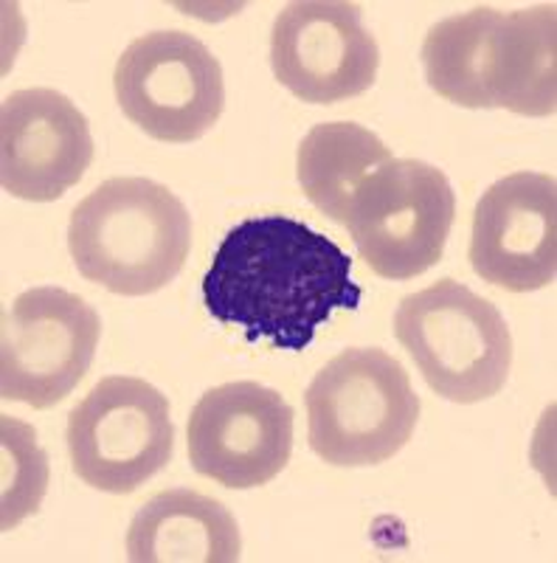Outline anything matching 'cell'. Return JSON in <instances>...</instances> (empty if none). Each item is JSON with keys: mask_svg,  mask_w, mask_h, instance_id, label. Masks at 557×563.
<instances>
[{"mask_svg": "<svg viewBox=\"0 0 557 563\" xmlns=\"http://www.w3.org/2000/svg\"><path fill=\"white\" fill-rule=\"evenodd\" d=\"M360 296L346 251L282 214L234 225L203 276L212 319L243 330L250 344L270 339L290 352L308 350L333 310H358Z\"/></svg>", "mask_w": 557, "mask_h": 563, "instance_id": "obj_1", "label": "cell"}, {"mask_svg": "<svg viewBox=\"0 0 557 563\" xmlns=\"http://www.w3.org/2000/svg\"><path fill=\"white\" fill-rule=\"evenodd\" d=\"M431 90L459 108L519 115L557 110V14L552 3L519 12L476 7L439 20L423 43Z\"/></svg>", "mask_w": 557, "mask_h": 563, "instance_id": "obj_2", "label": "cell"}, {"mask_svg": "<svg viewBox=\"0 0 557 563\" xmlns=\"http://www.w3.org/2000/svg\"><path fill=\"white\" fill-rule=\"evenodd\" d=\"M79 274L119 296L167 288L192 249V218L167 186L149 178H110L68 223Z\"/></svg>", "mask_w": 557, "mask_h": 563, "instance_id": "obj_3", "label": "cell"}, {"mask_svg": "<svg viewBox=\"0 0 557 563\" xmlns=\"http://www.w3.org/2000/svg\"><path fill=\"white\" fill-rule=\"evenodd\" d=\"M304 404L310 449L335 467L391 460L405 449L420 420V397L409 372L378 346L335 355L308 386Z\"/></svg>", "mask_w": 557, "mask_h": 563, "instance_id": "obj_4", "label": "cell"}, {"mask_svg": "<svg viewBox=\"0 0 557 563\" xmlns=\"http://www.w3.org/2000/svg\"><path fill=\"white\" fill-rule=\"evenodd\" d=\"M394 335L425 384L450 404H481L504 389L513 366V339L493 301L454 279L405 296L394 313Z\"/></svg>", "mask_w": 557, "mask_h": 563, "instance_id": "obj_5", "label": "cell"}, {"mask_svg": "<svg viewBox=\"0 0 557 563\" xmlns=\"http://www.w3.org/2000/svg\"><path fill=\"white\" fill-rule=\"evenodd\" d=\"M454 220L456 195L443 169L416 158H394L366 180L346 229L375 274L405 282L443 260Z\"/></svg>", "mask_w": 557, "mask_h": 563, "instance_id": "obj_6", "label": "cell"}, {"mask_svg": "<svg viewBox=\"0 0 557 563\" xmlns=\"http://www.w3.org/2000/svg\"><path fill=\"white\" fill-rule=\"evenodd\" d=\"M74 474L102 493H133L167 467L175 426L167 395L130 375H110L68 417Z\"/></svg>", "mask_w": 557, "mask_h": 563, "instance_id": "obj_7", "label": "cell"}, {"mask_svg": "<svg viewBox=\"0 0 557 563\" xmlns=\"http://www.w3.org/2000/svg\"><path fill=\"white\" fill-rule=\"evenodd\" d=\"M113 85L130 122L167 144L203 139L225 108L218 57L186 32L135 37L115 63Z\"/></svg>", "mask_w": 557, "mask_h": 563, "instance_id": "obj_8", "label": "cell"}, {"mask_svg": "<svg viewBox=\"0 0 557 563\" xmlns=\"http://www.w3.org/2000/svg\"><path fill=\"white\" fill-rule=\"evenodd\" d=\"M102 321L88 301L63 288H32L3 316L0 395L9 404L52 409L93 364Z\"/></svg>", "mask_w": 557, "mask_h": 563, "instance_id": "obj_9", "label": "cell"}, {"mask_svg": "<svg viewBox=\"0 0 557 563\" xmlns=\"http://www.w3.org/2000/svg\"><path fill=\"white\" fill-rule=\"evenodd\" d=\"M189 462L231 490L263 487L282 474L293 451V409L257 380L214 386L194 404L186 426Z\"/></svg>", "mask_w": 557, "mask_h": 563, "instance_id": "obj_10", "label": "cell"}, {"mask_svg": "<svg viewBox=\"0 0 557 563\" xmlns=\"http://www.w3.org/2000/svg\"><path fill=\"white\" fill-rule=\"evenodd\" d=\"M378 43L358 3L299 0L276 14L270 68L279 85L310 104L355 99L378 79Z\"/></svg>", "mask_w": 557, "mask_h": 563, "instance_id": "obj_11", "label": "cell"}, {"mask_svg": "<svg viewBox=\"0 0 557 563\" xmlns=\"http://www.w3.org/2000/svg\"><path fill=\"white\" fill-rule=\"evenodd\" d=\"M470 265L495 288L530 294L557 276V184L513 173L495 180L474 211Z\"/></svg>", "mask_w": 557, "mask_h": 563, "instance_id": "obj_12", "label": "cell"}, {"mask_svg": "<svg viewBox=\"0 0 557 563\" xmlns=\"http://www.w3.org/2000/svg\"><path fill=\"white\" fill-rule=\"evenodd\" d=\"M93 164L82 110L54 88L14 90L0 110V184L12 198L52 203Z\"/></svg>", "mask_w": 557, "mask_h": 563, "instance_id": "obj_13", "label": "cell"}, {"mask_svg": "<svg viewBox=\"0 0 557 563\" xmlns=\"http://www.w3.org/2000/svg\"><path fill=\"white\" fill-rule=\"evenodd\" d=\"M243 541L229 510L198 490H164L135 512L127 530L133 563H234Z\"/></svg>", "mask_w": 557, "mask_h": 563, "instance_id": "obj_14", "label": "cell"}, {"mask_svg": "<svg viewBox=\"0 0 557 563\" xmlns=\"http://www.w3.org/2000/svg\"><path fill=\"white\" fill-rule=\"evenodd\" d=\"M389 161H394L389 147L371 130L355 122H324L301 139L296 175L310 203L346 225L353 200Z\"/></svg>", "mask_w": 557, "mask_h": 563, "instance_id": "obj_15", "label": "cell"}, {"mask_svg": "<svg viewBox=\"0 0 557 563\" xmlns=\"http://www.w3.org/2000/svg\"><path fill=\"white\" fill-rule=\"evenodd\" d=\"M45 482V454L34 445V431L3 417V530H12L37 510Z\"/></svg>", "mask_w": 557, "mask_h": 563, "instance_id": "obj_16", "label": "cell"}]
</instances>
